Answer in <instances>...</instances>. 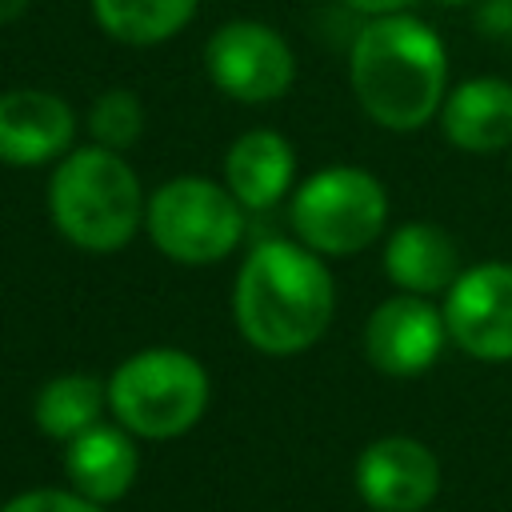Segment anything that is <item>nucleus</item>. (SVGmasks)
Here are the masks:
<instances>
[{"label": "nucleus", "mask_w": 512, "mask_h": 512, "mask_svg": "<svg viewBox=\"0 0 512 512\" xmlns=\"http://www.w3.org/2000/svg\"><path fill=\"white\" fill-rule=\"evenodd\" d=\"M440 4H476V0H440Z\"/></svg>", "instance_id": "nucleus-23"}, {"label": "nucleus", "mask_w": 512, "mask_h": 512, "mask_svg": "<svg viewBox=\"0 0 512 512\" xmlns=\"http://www.w3.org/2000/svg\"><path fill=\"white\" fill-rule=\"evenodd\" d=\"M88 136L100 148L124 152L144 136V104L132 88H108L88 108Z\"/></svg>", "instance_id": "nucleus-18"}, {"label": "nucleus", "mask_w": 512, "mask_h": 512, "mask_svg": "<svg viewBox=\"0 0 512 512\" xmlns=\"http://www.w3.org/2000/svg\"><path fill=\"white\" fill-rule=\"evenodd\" d=\"M292 232L316 256H356L388 224V192L380 176L356 164H332L292 188Z\"/></svg>", "instance_id": "nucleus-5"}, {"label": "nucleus", "mask_w": 512, "mask_h": 512, "mask_svg": "<svg viewBox=\"0 0 512 512\" xmlns=\"http://www.w3.org/2000/svg\"><path fill=\"white\" fill-rule=\"evenodd\" d=\"M28 4H32V0H0V28L12 24V20H20V16L28 12Z\"/></svg>", "instance_id": "nucleus-22"}, {"label": "nucleus", "mask_w": 512, "mask_h": 512, "mask_svg": "<svg viewBox=\"0 0 512 512\" xmlns=\"http://www.w3.org/2000/svg\"><path fill=\"white\" fill-rule=\"evenodd\" d=\"M440 312L448 324V340L472 360H512V264L484 260L464 268L444 292Z\"/></svg>", "instance_id": "nucleus-8"}, {"label": "nucleus", "mask_w": 512, "mask_h": 512, "mask_svg": "<svg viewBox=\"0 0 512 512\" xmlns=\"http://www.w3.org/2000/svg\"><path fill=\"white\" fill-rule=\"evenodd\" d=\"M200 0H92L100 32L128 48H152L188 28Z\"/></svg>", "instance_id": "nucleus-17"}, {"label": "nucleus", "mask_w": 512, "mask_h": 512, "mask_svg": "<svg viewBox=\"0 0 512 512\" xmlns=\"http://www.w3.org/2000/svg\"><path fill=\"white\" fill-rule=\"evenodd\" d=\"M144 232L172 264H220L244 240V204L208 176H172L148 192Z\"/></svg>", "instance_id": "nucleus-6"}, {"label": "nucleus", "mask_w": 512, "mask_h": 512, "mask_svg": "<svg viewBox=\"0 0 512 512\" xmlns=\"http://www.w3.org/2000/svg\"><path fill=\"white\" fill-rule=\"evenodd\" d=\"M356 492L376 512H420L440 492V460L416 436H380L356 456Z\"/></svg>", "instance_id": "nucleus-10"}, {"label": "nucleus", "mask_w": 512, "mask_h": 512, "mask_svg": "<svg viewBox=\"0 0 512 512\" xmlns=\"http://www.w3.org/2000/svg\"><path fill=\"white\" fill-rule=\"evenodd\" d=\"M348 84L372 124L416 132L448 96V48L412 12L372 16L352 40Z\"/></svg>", "instance_id": "nucleus-2"}, {"label": "nucleus", "mask_w": 512, "mask_h": 512, "mask_svg": "<svg viewBox=\"0 0 512 512\" xmlns=\"http://www.w3.org/2000/svg\"><path fill=\"white\" fill-rule=\"evenodd\" d=\"M440 132L452 148L488 156L512 144V84L504 76H472L448 88L440 104Z\"/></svg>", "instance_id": "nucleus-12"}, {"label": "nucleus", "mask_w": 512, "mask_h": 512, "mask_svg": "<svg viewBox=\"0 0 512 512\" xmlns=\"http://www.w3.org/2000/svg\"><path fill=\"white\" fill-rule=\"evenodd\" d=\"M460 272L464 268H460L456 240L432 220H408L384 244V276L400 292L436 296V292H448Z\"/></svg>", "instance_id": "nucleus-15"}, {"label": "nucleus", "mask_w": 512, "mask_h": 512, "mask_svg": "<svg viewBox=\"0 0 512 512\" xmlns=\"http://www.w3.org/2000/svg\"><path fill=\"white\" fill-rule=\"evenodd\" d=\"M476 28L488 40L512 36V0H476Z\"/></svg>", "instance_id": "nucleus-20"}, {"label": "nucleus", "mask_w": 512, "mask_h": 512, "mask_svg": "<svg viewBox=\"0 0 512 512\" xmlns=\"http://www.w3.org/2000/svg\"><path fill=\"white\" fill-rule=\"evenodd\" d=\"M352 12H364L368 20L372 16H396V12H412L420 0H344Z\"/></svg>", "instance_id": "nucleus-21"}, {"label": "nucleus", "mask_w": 512, "mask_h": 512, "mask_svg": "<svg viewBox=\"0 0 512 512\" xmlns=\"http://www.w3.org/2000/svg\"><path fill=\"white\" fill-rule=\"evenodd\" d=\"M204 72L236 104H272L296 84V56L272 24L228 20L204 44Z\"/></svg>", "instance_id": "nucleus-7"}, {"label": "nucleus", "mask_w": 512, "mask_h": 512, "mask_svg": "<svg viewBox=\"0 0 512 512\" xmlns=\"http://www.w3.org/2000/svg\"><path fill=\"white\" fill-rule=\"evenodd\" d=\"M104 408H108V380H96L92 372H64L36 392L32 420L44 436L68 444L84 428L100 424Z\"/></svg>", "instance_id": "nucleus-16"}, {"label": "nucleus", "mask_w": 512, "mask_h": 512, "mask_svg": "<svg viewBox=\"0 0 512 512\" xmlns=\"http://www.w3.org/2000/svg\"><path fill=\"white\" fill-rule=\"evenodd\" d=\"M224 188L252 212L280 204L296 188V152L272 128L240 132L224 152Z\"/></svg>", "instance_id": "nucleus-14"}, {"label": "nucleus", "mask_w": 512, "mask_h": 512, "mask_svg": "<svg viewBox=\"0 0 512 512\" xmlns=\"http://www.w3.org/2000/svg\"><path fill=\"white\" fill-rule=\"evenodd\" d=\"M0 512H104V504L80 496L76 488H28L16 492Z\"/></svg>", "instance_id": "nucleus-19"}, {"label": "nucleus", "mask_w": 512, "mask_h": 512, "mask_svg": "<svg viewBox=\"0 0 512 512\" xmlns=\"http://www.w3.org/2000/svg\"><path fill=\"white\" fill-rule=\"evenodd\" d=\"M212 400L208 368L184 348H140L108 376V408L136 440H176L200 424Z\"/></svg>", "instance_id": "nucleus-4"}, {"label": "nucleus", "mask_w": 512, "mask_h": 512, "mask_svg": "<svg viewBox=\"0 0 512 512\" xmlns=\"http://www.w3.org/2000/svg\"><path fill=\"white\" fill-rule=\"evenodd\" d=\"M76 148V112L60 92L8 88L0 92V164L44 168Z\"/></svg>", "instance_id": "nucleus-11"}, {"label": "nucleus", "mask_w": 512, "mask_h": 512, "mask_svg": "<svg viewBox=\"0 0 512 512\" xmlns=\"http://www.w3.org/2000/svg\"><path fill=\"white\" fill-rule=\"evenodd\" d=\"M336 280L300 240L256 244L232 284V320L240 336L264 356L308 352L332 324Z\"/></svg>", "instance_id": "nucleus-1"}, {"label": "nucleus", "mask_w": 512, "mask_h": 512, "mask_svg": "<svg viewBox=\"0 0 512 512\" xmlns=\"http://www.w3.org/2000/svg\"><path fill=\"white\" fill-rule=\"evenodd\" d=\"M448 344L444 312L432 304V296L396 292L376 304V312L364 324V356L384 376H420L428 372Z\"/></svg>", "instance_id": "nucleus-9"}, {"label": "nucleus", "mask_w": 512, "mask_h": 512, "mask_svg": "<svg viewBox=\"0 0 512 512\" xmlns=\"http://www.w3.org/2000/svg\"><path fill=\"white\" fill-rule=\"evenodd\" d=\"M64 472L68 488H76L80 496L96 504H116L120 496H128L140 472L136 436L120 424L100 420L64 444Z\"/></svg>", "instance_id": "nucleus-13"}, {"label": "nucleus", "mask_w": 512, "mask_h": 512, "mask_svg": "<svg viewBox=\"0 0 512 512\" xmlns=\"http://www.w3.org/2000/svg\"><path fill=\"white\" fill-rule=\"evenodd\" d=\"M144 188L132 164L100 144H80L52 164L48 216L80 252H120L144 228Z\"/></svg>", "instance_id": "nucleus-3"}]
</instances>
